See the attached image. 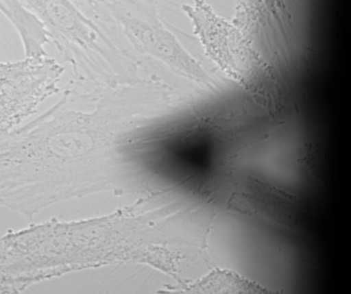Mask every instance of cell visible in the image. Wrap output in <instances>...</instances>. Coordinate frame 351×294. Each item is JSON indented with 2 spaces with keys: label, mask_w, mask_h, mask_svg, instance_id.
<instances>
[{
  "label": "cell",
  "mask_w": 351,
  "mask_h": 294,
  "mask_svg": "<svg viewBox=\"0 0 351 294\" xmlns=\"http://www.w3.org/2000/svg\"><path fill=\"white\" fill-rule=\"evenodd\" d=\"M0 10L17 31L24 48L25 58L47 56L44 46L50 43L44 22L22 1H0Z\"/></svg>",
  "instance_id": "7a4b0ae2"
},
{
  "label": "cell",
  "mask_w": 351,
  "mask_h": 294,
  "mask_svg": "<svg viewBox=\"0 0 351 294\" xmlns=\"http://www.w3.org/2000/svg\"><path fill=\"white\" fill-rule=\"evenodd\" d=\"M65 67L48 56L0 64V130L13 131L37 112L47 97L58 93Z\"/></svg>",
  "instance_id": "6da1fadb"
}]
</instances>
